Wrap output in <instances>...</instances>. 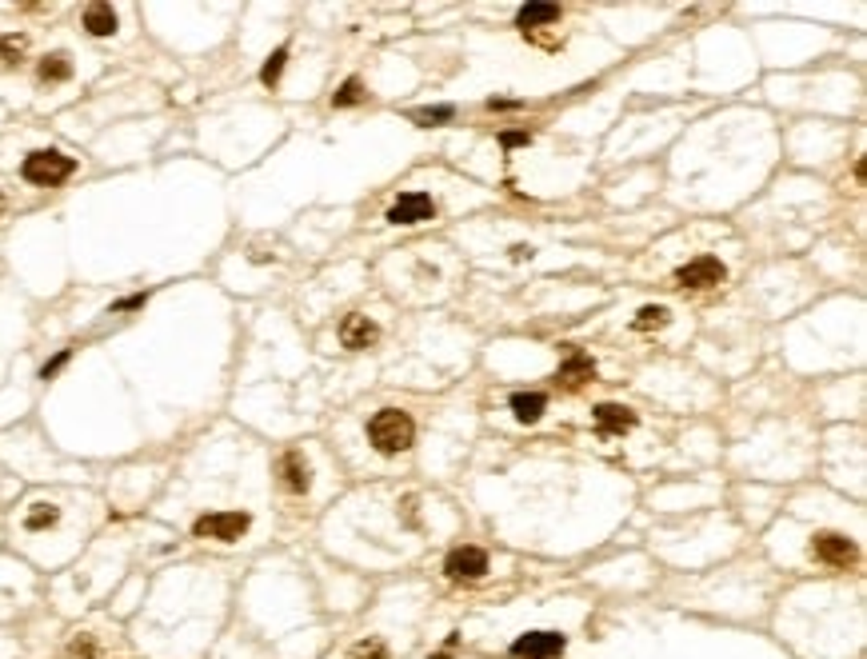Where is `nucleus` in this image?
<instances>
[{"label":"nucleus","mask_w":867,"mask_h":659,"mask_svg":"<svg viewBox=\"0 0 867 659\" xmlns=\"http://www.w3.org/2000/svg\"><path fill=\"white\" fill-rule=\"evenodd\" d=\"M368 440L380 456H400V451H408L412 440H416V424H412L408 412L384 408L368 420Z\"/></svg>","instance_id":"1"},{"label":"nucleus","mask_w":867,"mask_h":659,"mask_svg":"<svg viewBox=\"0 0 867 659\" xmlns=\"http://www.w3.org/2000/svg\"><path fill=\"white\" fill-rule=\"evenodd\" d=\"M73 172H76L73 156L52 153V148H49V153H28L25 164H20V177H25L28 184H36V188H57V184H65Z\"/></svg>","instance_id":"2"},{"label":"nucleus","mask_w":867,"mask_h":659,"mask_svg":"<svg viewBox=\"0 0 867 659\" xmlns=\"http://www.w3.org/2000/svg\"><path fill=\"white\" fill-rule=\"evenodd\" d=\"M252 528V515L248 512H209L193 523V536L196 539H220V544H233L240 539L244 531Z\"/></svg>","instance_id":"3"},{"label":"nucleus","mask_w":867,"mask_h":659,"mask_svg":"<svg viewBox=\"0 0 867 659\" xmlns=\"http://www.w3.org/2000/svg\"><path fill=\"white\" fill-rule=\"evenodd\" d=\"M432 216H436V200L428 192H400L384 220L396 228H412V224H424V220H432Z\"/></svg>","instance_id":"4"},{"label":"nucleus","mask_w":867,"mask_h":659,"mask_svg":"<svg viewBox=\"0 0 867 659\" xmlns=\"http://www.w3.org/2000/svg\"><path fill=\"white\" fill-rule=\"evenodd\" d=\"M723 276H728V268H723L720 256H696L683 268H675L680 288H715V284H723Z\"/></svg>","instance_id":"5"},{"label":"nucleus","mask_w":867,"mask_h":659,"mask_svg":"<svg viewBox=\"0 0 867 659\" xmlns=\"http://www.w3.org/2000/svg\"><path fill=\"white\" fill-rule=\"evenodd\" d=\"M568 639L560 632H528L512 643V655L516 659H560Z\"/></svg>","instance_id":"6"},{"label":"nucleus","mask_w":867,"mask_h":659,"mask_svg":"<svg viewBox=\"0 0 867 659\" xmlns=\"http://www.w3.org/2000/svg\"><path fill=\"white\" fill-rule=\"evenodd\" d=\"M811 555L827 568H847V563H855V544L839 531H824V536L811 539Z\"/></svg>","instance_id":"7"},{"label":"nucleus","mask_w":867,"mask_h":659,"mask_svg":"<svg viewBox=\"0 0 867 659\" xmlns=\"http://www.w3.org/2000/svg\"><path fill=\"white\" fill-rule=\"evenodd\" d=\"M444 576L448 579L488 576V552H480V547H456V552H448V560H444Z\"/></svg>","instance_id":"8"},{"label":"nucleus","mask_w":867,"mask_h":659,"mask_svg":"<svg viewBox=\"0 0 867 659\" xmlns=\"http://www.w3.org/2000/svg\"><path fill=\"white\" fill-rule=\"evenodd\" d=\"M380 340V328L368 320V316L352 312L344 316V324H340V344L348 348V352H364V348H372Z\"/></svg>","instance_id":"9"},{"label":"nucleus","mask_w":867,"mask_h":659,"mask_svg":"<svg viewBox=\"0 0 867 659\" xmlns=\"http://www.w3.org/2000/svg\"><path fill=\"white\" fill-rule=\"evenodd\" d=\"M280 483L292 491V496H304V491L312 488V467H308V459L300 456V451H284L280 456Z\"/></svg>","instance_id":"10"},{"label":"nucleus","mask_w":867,"mask_h":659,"mask_svg":"<svg viewBox=\"0 0 867 659\" xmlns=\"http://www.w3.org/2000/svg\"><path fill=\"white\" fill-rule=\"evenodd\" d=\"M595 428H600V435H624L635 428V412L624 408V404H600L595 408Z\"/></svg>","instance_id":"11"},{"label":"nucleus","mask_w":867,"mask_h":659,"mask_svg":"<svg viewBox=\"0 0 867 659\" xmlns=\"http://www.w3.org/2000/svg\"><path fill=\"white\" fill-rule=\"evenodd\" d=\"M508 408H512V416L520 420V424H536L548 408V396L544 392H516L512 400H508Z\"/></svg>","instance_id":"12"},{"label":"nucleus","mask_w":867,"mask_h":659,"mask_svg":"<svg viewBox=\"0 0 867 659\" xmlns=\"http://www.w3.org/2000/svg\"><path fill=\"white\" fill-rule=\"evenodd\" d=\"M84 28H89V36H113L116 33V9L113 4H89V9H84Z\"/></svg>","instance_id":"13"},{"label":"nucleus","mask_w":867,"mask_h":659,"mask_svg":"<svg viewBox=\"0 0 867 659\" xmlns=\"http://www.w3.org/2000/svg\"><path fill=\"white\" fill-rule=\"evenodd\" d=\"M560 20V9L556 4H524L520 12H516V28H540V25H556Z\"/></svg>","instance_id":"14"},{"label":"nucleus","mask_w":867,"mask_h":659,"mask_svg":"<svg viewBox=\"0 0 867 659\" xmlns=\"http://www.w3.org/2000/svg\"><path fill=\"white\" fill-rule=\"evenodd\" d=\"M36 76H41L44 84H60V81H68V76H73V60H68L65 52H52V57L41 60Z\"/></svg>","instance_id":"15"},{"label":"nucleus","mask_w":867,"mask_h":659,"mask_svg":"<svg viewBox=\"0 0 867 659\" xmlns=\"http://www.w3.org/2000/svg\"><path fill=\"white\" fill-rule=\"evenodd\" d=\"M667 320H672V312H667L664 304H648V308H640V312H635L632 328L635 332H651V328H664Z\"/></svg>","instance_id":"16"},{"label":"nucleus","mask_w":867,"mask_h":659,"mask_svg":"<svg viewBox=\"0 0 867 659\" xmlns=\"http://www.w3.org/2000/svg\"><path fill=\"white\" fill-rule=\"evenodd\" d=\"M57 523H60V512L52 504H33V512L25 515L28 531H49V528H57Z\"/></svg>","instance_id":"17"},{"label":"nucleus","mask_w":867,"mask_h":659,"mask_svg":"<svg viewBox=\"0 0 867 659\" xmlns=\"http://www.w3.org/2000/svg\"><path fill=\"white\" fill-rule=\"evenodd\" d=\"M579 376H595V364L587 360V356H568L560 368V380H568V384H579Z\"/></svg>","instance_id":"18"},{"label":"nucleus","mask_w":867,"mask_h":659,"mask_svg":"<svg viewBox=\"0 0 867 659\" xmlns=\"http://www.w3.org/2000/svg\"><path fill=\"white\" fill-rule=\"evenodd\" d=\"M348 659H388V643L384 639H360L348 647Z\"/></svg>","instance_id":"19"},{"label":"nucleus","mask_w":867,"mask_h":659,"mask_svg":"<svg viewBox=\"0 0 867 659\" xmlns=\"http://www.w3.org/2000/svg\"><path fill=\"white\" fill-rule=\"evenodd\" d=\"M360 100H364V84L352 76V81H344L340 92L332 97V108H348V105H360Z\"/></svg>","instance_id":"20"},{"label":"nucleus","mask_w":867,"mask_h":659,"mask_svg":"<svg viewBox=\"0 0 867 659\" xmlns=\"http://www.w3.org/2000/svg\"><path fill=\"white\" fill-rule=\"evenodd\" d=\"M284 60H288V49H276L272 57L264 60V68H260V81H264V84H276V81H280Z\"/></svg>","instance_id":"21"},{"label":"nucleus","mask_w":867,"mask_h":659,"mask_svg":"<svg viewBox=\"0 0 867 659\" xmlns=\"http://www.w3.org/2000/svg\"><path fill=\"white\" fill-rule=\"evenodd\" d=\"M456 116V108L452 105H436V108H420V113H412V121L416 124H440V121H452Z\"/></svg>","instance_id":"22"},{"label":"nucleus","mask_w":867,"mask_h":659,"mask_svg":"<svg viewBox=\"0 0 867 659\" xmlns=\"http://www.w3.org/2000/svg\"><path fill=\"white\" fill-rule=\"evenodd\" d=\"M25 49H28L25 36H0V57L9 60V65H17V60L25 57Z\"/></svg>","instance_id":"23"},{"label":"nucleus","mask_w":867,"mask_h":659,"mask_svg":"<svg viewBox=\"0 0 867 659\" xmlns=\"http://www.w3.org/2000/svg\"><path fill=\"white\" fill-rule=\"evenodd\" d=\"M68 659H97V643H92V635H76L73 647H68Z\"/></svg>","instance_id":"24"},{"label":"nucleus","mask_w":867,"mask_h":659,"mask_svg":"<svg viewBox=\"0 0 867 659\" xmlns=\"http://www.w3.org/2000/svg\"><path fill=\"white\" fill-rule=\"evenodd\" d=\"M500 145H504V148H524V145H532V132H504Z\"/></svg>","instance_id":"25"},{"label":"nucleus","mask_w":867,"mask_h":659,"mask_svg":"<svg viewBox=\"0 0 867 659\" xmlns=\"http://www.w3.org/2000/svg\"><path fill=\"white\" fill-rule=\"evenodd\" d=\"M65 364H68V352H60L57 360H49V364H44V372H41V376H44V380H52L60 368H65Z\"/></svg>","instance_id":"26"},{"label":"nucleus","mask_w":867,"mask_h":659,"mask_svg":"<svg viewBox=\"0 0 867 659\" xmlns=\"http://www.w3.org/2000/svg\"><path fill=\"white\" fill-rule=\"evenodd\" d=\"M508 252H512V260H516V264H520V260H532V248H528V244H512V248H508Z\"/></svg>","instance_id":"27"},{"label":"nucleus","mask_w":867,"mask_h":659,"mask_svg":"<svg viewBox=\"0 0 867 659\" xmlns=\"http://www.w3.org/2000/svg\"><path fill=\"white\" fill-rule=\"evenodd\" d=\"M4 208H9V200H4V192H0V216H4Z\"/></svg>","instance_id":"28"},{"label":"nucleus","mask_w":867,"mask_h":659,"mask_svg":"<svg viewBox=\"0 0 867 659\" xmlns=\"http://www.w3.org/2000/svg\"><path fill=\"white\" fill-rule=\"evenodd\" d=\"M428 659H448V655H428Z\"/></svg>","instance_id":"29"}]
</instances>
